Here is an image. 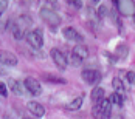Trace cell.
<instances>
[{
  "mask_svg": "<svg viewBox=\"0 0 135 119\" xmlns=\"http://www.w3.org/2000/svg\"><path fill=\"white\" fill-rule=\"evenodd\" d=\"M82 102H84V96H78V97H75L71 102H68L67 105H65V110H70V111L79 110L82 107Z\"/></svg>",
  "mask_w": 135,
  "mask_h": 119,
  "instance_id": "11",
  "label": "cell"
},
{
  "mask_svg": "<svg viewBox=\"0 0 135 119\" xmlns=\"http://www.w3.org/2000/svg\"><path fill=\"white\" fill-rule=\"evenodd\" d=\"M0 62H2L3 65L13 66V65L17 64V57H16L13 53H9V51H2V53H0Z\"/></svg>",
  "mask_w": 135,
  "mask_h": 119,
  "instance_id": "9",
  "label": "cell"
},
{
  "mask_svg": "<svg viewBox=\"0 0 135 119\" xmlns=\"http://www.w3.org/2000/svg\"><path fill=\"white\" fill-rule=\"evenodd\" d=\"M82 60H84V59H82V57H79L78 54L73 53V51H71V54L68 56V64H70L71 66H79L82 64Z\"/></svg>",
  "mask_w": 135,
  "mask_h": 119,
  "instance_id": "14",
  "label": "cell"
},
{
  "mask_svg": "<svg viewBox=\"0 0 135 119\" xmlns=\"http://www.w3.org/2000/svg\"><path fill=\"white\" fill-rule=\"evenodd\" d=\"M73 53H76L79 57H82V59L89 57V50H87L84 45H76V46L73 48Z\"/></svg>",
  "mask_w": 135,
  "mask_h": 119,
  "instance_id": "16",
  "label": "cell"
},
{
  "mask_svg": "<svg viewBox=\"0 0 135 119\" xmlns=\"http://www.w3.org/2000/svg\"><path fill=\"white\" fill-rule=\"evenodd\" d=\"M62 34H64V37L68 40H78V42H81L82 40V36L75 29V28H71V27H67V28H64V31H62Z\"/></svg>",
  "mask_w": 135,
  "mask_h": 119,
  "instance_id": "10",
  "label": "cell"
},
{
  "mask_svg": "<svg viewBox=\"0 0 135 119\" xmlns=\"http://www.w3.org/2000/svg\"><path fill=\"white\" fill-rule=\"evenodd\" d=\"M23 119H30V118H23Z\"/></svg>",
  "mask_w": 135,
  "mask_h": 119,
  "instance_id": "30",
  "label": "cell"
},
{
  "mask_svg": "<svg viewBox=\"0 0 135 119\" xmlns=\"http://www.w3.org/2000/svg\"><path fill=\"white\" fill-rule=\"evenodd\" d=\"M45 2H47V3H56L57 0H45Z\"/></svg>",
  "mask_w": 135,
  "mask_h": 119,
  "instance_id": "28",
  "label": "cell"
},
{
  "mask_svg": "<svg viewBox=\"0 0 135 119\" xmlns=\"http://www.w3.org/2000/svg\"><path fill=\"white\" fill-rule=\"evenodd\" d=\"M118 53H120V56H121V57H124V56H126V54H127V46H126V45H120V46H118Z\"/></svg>",
  "mask_w": 135,
  "mask_h": 119,
  "instance_id": "23",
  "label": "cell"
},
{
  "mask_svg": "<svg viewBox=\"0 0 135 119\" xmlns=\"http://www.w3.org/2000/svg\"><path fill=\"white\" fill-rule=\"evenodd\" d=\"M0 94L5 97V96H8V88H6V85L5 84H0Z\"/></svg>",
  "mask_w": 135,
  "mask_h": 119,
  "instance_id": "25",
  "label": "cell"
},
{
  "mask_svg": "<svg viewBox=\"0 0 135 119\" xmlns=\"http://www.w3.org/2000/svg\"><path fill=\"white\" fill-rule=\"evenodd\" d=\"M92 2H93V3H98V2H99V0H92Z\"/></svg>",
  "mask_w": 135,
  "mask_h": 119,
  "instance_id": "29",
  "label": "cell"
},
{
  "mask_svg": "<svg viewBox=\"0 0 135 119\" xmlns=\"http://www.w3.org/2000/svg\"><path fill=\"white\" fill-rule=\"evenodd\" d=\"M13 36H14L17 40H20V39H23V37H27V34H25V29H23V28H20L17 23L13 27Z\"/></svg>",
  "mask_w": 135,
  "mask_h": 119,
  "instance_id": "15",
  "label": "cell"
},
{
  "mask_svg": "<svg viewBox=\"0 0 135 119\" xmlns=\"http://www.w3.org/2000/svg\"><path fill=\"white\" fill-rule=\"evenodd\" d=\"M109 119H124V118H123L121 115H112Z\"/></svg>",
  "mask_w": 135,
  "mask_h": 119,
  "instance_id": "27",
  "label": "cell"
},
{
  "mask_svg": "<svg viewBox=\"0 0 135 119\" xmlns=\"http://www.w3.org/2000/svg\"><path fill=\"white\" fill-rule=\"evenodd\" d=\"M109 99H110V102H112V104H115V105H118V107H121L123 104H124L123 94H121V93H118V91L113 93V94H112V96H110Z\"/></svg>",
  "mask_w": 135,
  "mask_h": 119,
  "instance_id": "17",
  "label": "cell"
},
{
  "mask_svg": "<svg viewBox=\"0 0 135 119\" xmlns=\"http://www.w3.org/2000/svg\"><path fill=\"white\" fill-rule=\"evenodd\" d=\"M50 56H51L53 62L56 64V66H57L59 70H65V66H67V64H68V57H65V54L62 53L61 50H57V48H51Z\"/></svg>",
  "mask_w": 135,
  "mask_h": 119,
  "instance_id": "5",
  "label": "cell"
},
{
  "mask_svg": "<svg viewBox=\"0 0 135 119\" xmlns=\"http://www.w3.org/2000/svg\"><path fill=\"white\" fill-rule=\"evenodd\" d=\"M27 108L30 113H33L34 116H37V118H42L44 115H45V110H44V107L39 104V102H34V101H31V102H28L27 104Z\"/></svg>",
  "mask_w": 135,
  "mask_h": 119,
  "instance_id": "8",
  "label": "cell"
},
{
  "mask_svg": "<svg viewBox=\"0 0 135 119\" xmlns=\"http://www.w3.org/2000/svg\"><path fill=\"white\" fill-rule=\"evenodd\" d=\"M23 85L27 88V91L31 94V96H39L42 93V87H41V82L34 77H27L23 80Z\"/></svg>",
  "mask_w": 135,
  "mask_h": 119,
  "instance_id": "6",
  "label": "cell"
},
{
  "mask_svg": "<svg viewBox=\"0 0 135 119\" xmlns=\"http://www.w3.org/2000/svg\"><path fill=\"white\" fill-rule=\"evenodd\" d=\"M9 88H11V91H13L14 94H17V96H22V94H23L22 84H20L19 80H11V82H9Z\"/></svg>",
  "mask_w": 135,
  "mask_h": 119,
  "instance_id": "13",
  "label": "cell"
},
{
  "mask_svg": "<svg viewBox=\"0 0 135 119\" xmlns=\"http://www.w3.org/2000/svg\"><path fill=\"white\" fill-rule=\"evenodd\" d=\"M81 77L85 84H96L98 80L101 79V74L96 71V70H92V68H87V70H82Z\"/></svg>",
  "mask_w": 135,
  "mask_h": 119,
  "instance_id": "7",
  "label": "cell"
},
{
  "mask_svg": "<svg viewBox=\"0 0 135 119\" xmlns=\"http://www.w3.org/2000/svg\"><path fill=\"white\" fill-rule=\"evenodd\" d=\"M112 85H113V88H115L118 93H123V91H124V88H126V87H124V84H123V80L118 79V77H115V79L112 80Z\"/></svg>",
  "mask_w": 135,
  "mask_h": 119,
  "instance_id": "19",
  "label": "cell"
},
{
  "mask_svg": "<svg viewBox=\"0 0 135 119\" xmlns=\"http://www.w3.org/2000/svg\"><path fill=\"white\" fill-rule=\"evenodd\" d=\"M27 42L30 46L39 50L44 46V39H42V31L34 29V31H27Z\"/></svg>",
  "mask_w": 135,
  "mask_h": 119,
  "instance_id": "3",
  "label": "cell"
},
{
  "mask_svg": "<svg viewBox=\"0 0 135 119\" xmlns=\"http://www.w3.org/2000/svg\"><path fill=\"white\" fill-rule=\"evenodd\" d=\"M8 8V0H0V13H5Z\"/></svg>",
  "mask_w": 135,
  "mask_h": 119,
  "instance_id": "24",
  "label": "cell"
},
{
  "mask_svg": "<svg viewBox=\"0 0 135 119\" xmlns=\"http://www.w3.org/2000/svg\"><path fill=\"white\" fill-rule=\"evenodd\" d=\"M126 77H127V82L135 84V73L134 71H127V73H126Z\"/></svg>",
  "mask_w": 135,
  "mask_h": 119,
  "instance_id": "22",
  "label": "cell"
},
{
  "mask_svg": "<svg viewBox=\"0 0 135 119\" xmlns=\"http://www.w3.org/2000/svg\"><path fill=\"white\" fill-rule=\"evenodd\" d=\"M98 15H99V17H104V15H106V6L101 5V6L98 8Z\"/></svg>",
  "mask_w": 135,
  "mask_h": 119,
  "instance_id": "26",
  "label": "cell"
},
{
  "mask_svg": "<svg viewBox=\"0 0 135 119\" xmlns=\"http://www.w3.org/2000/svg\"><path fill=\"white\" fill-rule=\"evenodd\" d=\"M31 22H33V20H31L30 15H20L19 20H17V25H19L20 28H23V29H27L28 25H31Z\"/></svg>",
  "mask_w": 135,
  "mask_h": 119,
  "instance_id": "18",
  "label": "cell"
},
{
  "mask_svg": "<svg viewBox=\"0 0 135 119\" xmlns=\"http://www.w3.org/2000/svg\"><path fill=\"white\" fill-rule=\"evenodd\" d=\"M45 79L48 80L50 84H65V80L62 79V77H57V76H50V74H45Z\"/></svg>",
  "mask_w": 135,
  "mask_h": 119,
  "instance_id": "20",
  "label": "cell"
},
{
  "mask_svg": "<svg viewBox=\"0 0 135 119\" xmlns=\"http://www.w3.org/2000/svg\"><path fill=\"white\" fill-rule=\"evenodd\" d=\"M117 9L123 15H134L135 14V2L134 0H113Z\"/></svg>",
  "mask_w": 135,
  "mask_h": 119,
  "instance_id": "2",
  "label": "cell"
},
{
  "mask_svg": "<svg viewBox=\"0 0 135 119\" xmlns=\"http://www.w3.org/2000/svg\"><path fill=\"white\" fill-rule=\"evenodd\" d=\"M41 17H42V20H45L51 27H57L61 23V15L57 13H54V11H51V8H42Z\"/></svg>",
  "mask_w": 135,
  "mask_h": 119,
  "instance_id": "4",
  "label": "cell"
},
{
  "mask_svg": "<svg viewBox=\"0 0 135 119\" xmlns=\"http://www.w3.org/2000/svg\"><path fill=\"white\" fill-rule=\"evenodd\" d=\"M110 111H112V102H110V99H101V101H98V102H95L93 104V116L96 119H109L112 115H110Z\"/></svg>",
  "mask_w": 135,
  "mask_h": 119,
  "instance_id": "1",
  "label": "cell"
},
{
  "mask_svg": "<svg viewBox=\"0 0 135 119\" xmlns=\"http://www.w3.org/2000/svg\"><path fill=\"white\" fill-rule=\"evenodd\" d=\"M101 99H104V88L103 87H95L93 91H92V101L95 102H98V101H101Z\"/></svg>",
  "mask_w": 135,
  "mask_h": 119,
  "instance_id": "12",
  "label": "cell"
},
{
  "mask_svg": "<svg viewBox=\"0 0 135 119\" xmlns=\"http://www.w3.org/2000/svg\"><path fill=\"white\" fill-rule=\"evenodd\" d=\"M67 3L70 6H73V8H76V9H79L82 6V0H67Z\"/></svg>",
  "mask_w": 135,
  "mask_h": 119,
  "instance_id": "21",
  "label": "cell"
}]
</instances>
